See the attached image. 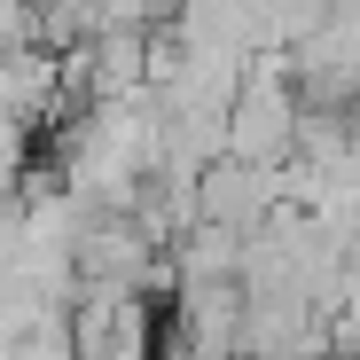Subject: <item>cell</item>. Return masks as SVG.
Here are the masks:
<instances>
[{
    "instance_id": "4",
    "label": "cell",
    "mask_w": 360,
    "mask_h": 360,
    "mask_svg": "<svg viewBox=\"0 0 360 360\" xmlns=\"http://www.w3.org/2000/svg\"><path fill=\"white\" fill-rule=\"evenodd\" d=\"M39 47V0H0V55Z\"/></svg>"
},
{
    "instance_id": "1",
    "label": "cell",
    "mask_w": 360,
    "mask_h": 360,
    "mask_svg": "<svg viewBox=\"0 0 360 360\" xmlns=\"http://www.w3.org/2000/svg\"><path fill=\"white\" fill-rule=\"evenodd\" d=\"M290 134H297L290 79H243L235 102H227V117H219V157H235V165H282Z\"/></svg>"
},
{
    "instance_id": "2",
    "label": "cell",
    "mask_w": 360,
    "mask_h": 360,
    "mask_svg": "<svg viewBox=\"0 0 360 360\" xmlns=\"http://www.w3.org/2000/svg\"><path fill=\"white\" fill-rule=\"evenodd\" d=\"M282 212V165H235V157H212L196 172V219L227 227V235H251Z\"/></svg>"
},
{
    "instance_id": "3",
    "label": "cell",
    "mask_w": 360,
    "mask_h": 360,
    "mask_svg": "<svg viewBox=\"0 0 360 360\" xmlns=\"http://www.w3.org/2000/svg\"><path fill=\"white\" fill-rule=\"evenodd\" d=\"M8 360H71V321L63 314H39L32 329L8 337Z\"/></svg>"
},
{
    "instance_id": "5",
    "label": "cell",
    "mask_w": 360,
    "mask_h": 360,
    "mask_svg": "<svg viewBox=\"0 0 360 360\" xmlns=\"http://www.w3.org/2000/svg\"><path fill=\"white\" fill-rule=\"evenodd\" d=\"M337 117H345V149H352V157H360V94H352V102H345V110H337Z\"/></svg>"
}]
</instances>
